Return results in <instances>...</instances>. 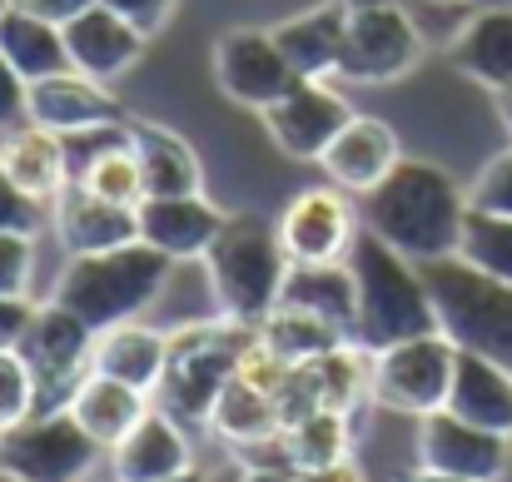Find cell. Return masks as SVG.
Listing matches in <instances>:
<instances>
[{
    "instance_id": "1",
    "label": "cell",
    "mask_w": 512,
    "mask_h": 482,
    "mask_svg": "<svg viewBox=\"0 0 512 482\" xmlns=\"http://www.w3.org/2000/svg\"><path fill=\"white\" fill-rule=\"evenodd\" d=\"M468 209V189L443 164L403 155L378 189L363 194V229L413 264H438L458 254Z\"/></svg>"
},
{
    "instance_id": "2",
    "label": "cell",
    "mask_w": 512,
    "mask_h": 482,
    "mask_svg": "<svg viewBox=\"0 0 512 482\" xmlns=\"http://www.w3.org/2000/svg\"><path fill=\"white\" fill-rule=\"evenodd\" d=\"M348 269L358 284V343L363 348H393L403 338H423V333H443L433 289L423 279V264L403 259L393 244H383L378 234H358L348 249Z\"/></svg>"
},
{
    "instance_id": "3",
    "label": "cell",
    "mask_w": 512,
    "mask_h": 482,
    "mask_svg": "<svg viewBox=\"0 0 512 482\" xmlns=\"http://www.w3.org/2000/svg\"><path fill=\"white\" fill-rule=\"evenodd\" d=\"M199 264L209 274L214 314L234 323H254V328L279 309L289 269H294L284 254L279 224H269L259 214H229Z\"/></svg>"
},
{
    "instance_id": "4",
    "label": "cell",
    "mask_w": 512,
    "mask_h": 482,
    "mask_svg": "<svg viewBox=\"0 0 512 482\" xmlns=\"http://www.w3.org/2000/svg\"><path fill=\"white\" fill-rule=\"evenodd\" d=\"M170 269H174L170 254H160L145 239H135V244H120V249H105V254H75L60 269L50 299L65 304L70 314H80L100 333V328L140 319L165 294Z\"/></svg>"
},
{
    "instance_id": "5",
    "label": "cell",
    "mask_w": 512,
    "mask_h": 482,
    "mask_svg": "<svg viewBox=\"0 0 512 482\" xmlns=\"http://www.w3.org/2000/svg\"><path fill=\"white\" fill-rule=\"evenodd\" d=\"M254 333H259L254 323H234L224 314L170 328V363H165V378L155 393L160 408L174 413L179 423L204 428L219 393L239 373V353L254 343Z\"/></svg>"
},
{
    "instance_id": "6",
    "label": "cell",
    "mask_w": 512,
    "mask_h": 482,
    "mask_svg": "<svg viewBox=\"0 0 512 482\" xmlns=\"http://www.w3.org/2000/svg\"><path fill=\"white\" fill-rule=\"evenodd\" d=\"M423 279L433 289L443 333L463 353L493 358L498 368L512 373V284H498V279L478 274L458 254L438 259V264H423Z\"/></svg>"
},
{
    "instance_id": "7",
    "label": "cell",
    "mask_w": 512,
    "mask_h": 482,
    "mask_svg": "<svg viewBox=\"0 0 512 482\" xmlns=\"http://www.w3.org/2000/svg\"><path fill=\"white\" fill-rule=\"evenodd\" d=\"M453 373H458V343L448 333H423V338L378 348L373 353V408L428 418L448 408Z\"/></svg>"
},
{
    "instance_id": "8",
    "label": "cell",
    "mask_w": 512,
    "mask_h": 482,
    "mask_svg": "<svg viewBox=\"0 0 512 482\" xmlns=\"http://www.w3.org/2000/svg\"><path fill=\"white\" fill-rule=\"evenodd\" d=\"M100 443L70 418V408H35L0 433V468L20 482H90Z\"/></svg>"
},
{
    "instance_id": "9",
    "label": "cell",
    "mask_w": 512,
    "mask_h": 482,
    "mask_svg": "<svg viewBox=\"0 0 512 482\" xmlns=\"http://www.w3.org/2000/svg\"><path fill=\"white\" fill-rule=\"evenodd\" d=\"M428 55V40L408 5H373L348 15V40H343L339 80L348 85H398L413 75Z\"/></svg>"
},
{
    "instance_id": "10",
    "label": "cell",
    "mask_w": 512,
    "mask_h": 482,
    "mask_svg": "<svg viewBox=\"0 0 512 482\" xmlns=\"http://www.w3.org/2000/svg\"><path fill=\"white\" fill-rule=\"evenodd\" d=\"M209 65H214V85H219L234 105L259 110V115H264L269 105H279V100L299 85V75H294V65L284 60L274 30H259V25H229V30L214 40Z\"/></svg>"
},
{
    "instance_id": "11",
    "label": "cell",
    "mask_w": 512,
    "mask_h": 482,
    "mask_svg": "<svg viewBox=\"0 0 512 482\" xmlns=\"http://www.w3.org/2000/svg\"><path fill=\"white\" fill-rule=\"evenodd\" d=\"M358 234H363V209L348 199V189L329 179L289 194L279 214V239L289 264H348Z\"/></svg>"
},
{
    "instance_id": "12",
    "label": "cell",
    "mask_w": 512,
    "mask_h": 482,
    "mask_svg": "<svg viewBox=\"0 0 512 482\" xmlns=\"http://www.w3.org/2000/svg\"><path fill=\"white\" fill-rule=\"evenodd\" d=\"M20 353L30 358L35 368V383H40V408H65L70 388L90 373V353H95V328L70 314L65 304L45 299L35 304V319L20 338Z\"/></svg>"
},
{
    "instance_id": "13",
    "label": "cell",
    "mask_w": 512,
    "mask_h": 482,
    "mask_svg": "<svg viewBox=\"0 0 512 482\" xmlns=\"http://www.w3.org/2000/svg\"><path fill=\"white\" fill-rule=\"evenodd\" d=\"M418 468L468 482H503L512 468V438L488 433L478 423H463L458 413L438 408V413L418 418Z\"/></svg>"
},
{
    "instance_id": "14",
    "label": "cell",
    "mask_w": 512,
    "mask_h": 482,
    "mask_svg": "<svg viewBox=\"0 0 512 482\" xmlns=\"http://www.w3.org/2000/svg\"><path fill=\"white\" fill-rule=\"evenodd\" d=\"M348 120H353V105L334 90V80H299L279 105L264 110L269 140H274L289 160H304V164L324 160Z\"/></svg>"
},
{
    "instance_id": "15",
    "label": "cell",
    "mask_w": 512,
    "mask_h": 482,
    "mask_svg": "<svg viewBox=\"0 0 512 482\" xmlns=\"http://www.w3.org/2000/svg\"><path fill=\"white\" fill-rule=\"evenodd\" d=\"M125 105L115 100V90L105 80H90L80 70H60V75H45V80H30V95H25V125H40L60 140L70 135H90V130H105V125H125Z\"/></svg>"
},
{
    "instance_id": "16",
    "label": "cell",
    "mask_w": 512,
    "mask_h": 482,
    "mask_svg": "<svg viewBox=\"0 0 512 482\" xmlns=\"http://www.w3.org/2000/svg\"><path fill=\"white\" fill-rule=\"evenodd\" d=\"M50 229H55V244L70 259L75 254H105V249H120V244L140 239V209L110 204V199L90 194L85 184H70L50 204Z\"/></svg>"
},
{
    "instance_id": "17",
    "label": "cell",
    "mask_w": 512,
    "mask_h": 482,
    "mask_svg": "<svg viewBox=\"0 0 512 482\" xmlns=\"http://www.w3.org/2000/svg\"><path fill=\"white\" fill-rule=\"evenodd\" d=\"M65 45H70V65H75L80 75L115 85L130 65H140L150 35H145L135 20H125L120 10H110V5H90L80 20L65 25Z\"/></svg>"
},
{
    "instance_id": "18",
    "label": "cell",
    "mask_w": 512,
    "mask_h": 482,
    "mask_svg": "<svg viewBox=\"0 0 512 482\" xmlns=\"http://www.w3.org/2000/svg\"><path fill=\"white\" fill-rule=\"evenodd\" d=\"M348 15H353L348 0H319V5H309V10L269 25L299 80H339Z\"/></svg>"
},
{
    "instance_id": "19",
    "label": "cell",
    "mask_w": 512,
    "mask_h": 482,
    "mask_svg": "<svg viewBox=\"0 0 512 482\" xmlns=\"http://www.w3.org/2000/svg\"><path fill=\"white\" fill-rule=\"evenodd\" d=\"M398 160H403L398 130L378 115H353L343 135L329 145V155L319 160V169L329 174V184H339L348 194H368L398 169Z\"/></svg>"
},
{
    "instance_id": "20",
    "label": "cell",
    "mask_w": 512,
    "mask_h": 482,
    "mask_svg": "<svg viewBox=\"0 0 512 482\" xmlns=\"http://www.w3.org/2000/svg\"><path fill=\"white\" fill-rule=\"evenodd\" d=\"M224 209L209 194H174V199H145L140 204V239L160 254H170L174 264L204 259L214 234L224 229Z\"/></svg>"
},
{
    "instance_id": "21",
    "label": "cell",
    "mask_w": 512,
    "mask_h": 482,
    "mask_svg": "<svg viewBox=\"0 0 512 482\" xmlns=\"http://www.w3.org/2000/svg\"><path fill=\"white\" fill-rule=\"evenodd\" d=\"M194 468V443L184 433V423L165 413V408H150L135 433L110 448V473L115 482H165V478H179Z\"/></svg>"
},
{
    "instance_id": "22",
    "label": "cell",
    "mask_w": 512,
    "mask_h": 482,
    "mask_svg": "<svg viewBox=\"0 0 512 482\" xmlns=\"http://www.w3.org/2000/svg\"><path fill=\"white\" fill-rule=\"evenodd\" d=\"M0 169L10 174V184L25 199H35L45 209L75 184L65 140L50 135V130H40V125H20V130L0 135Z\"/></svg>"
},
{
    "instance_id": "23",
    "label": "cell",
    "mask_w": 512,
    "mask_h": 482,
    "mask_svg": "<svg viewBox=\"0 0 512 482\" xmlns=\"http://www.w3.org/2000/svg\"><path fill=\"white\" fill-rule=\"evenodd\" d=\"M165 363H170V333L165 328H150V323L130 319V323H115V328H100L95 333L90 368L105 373V378H120V383L150 393V398L160 393Z\"/></svg>"
},
{
    "instance_id": "24",
    "label": "cell",
    "mask_w": 512,
    "mask_h": 482,
    "mask_svg": "<svg viewBox=\"0 0 512 482\" xmlns=\"http://www.w3.org/2000/svg\"><path fill=\"white\" fill-rule=\"evenodd\" d=\"M65 408H70V418L110 453V448H120V443L135 433V423H140L155 403H150V393H140V388H130V383L105 378V373L90 368V373L70 388Z\"/></svg>"
},
{
    "instance_id": "25",
    "label": "cell",
    "mask_w": 512,
    "mask_h": 482,
    "mask_svg": "<svg viewBox=\"0 0 512 482\" xmlns=\"http://www.w3.org/2000/svg\"><path fill=\"white\" fill-rule=\"evenodd\" d=\"M125 130H130V145H135V155H140L145 199L204 194V164H199L194 145H189L184 135H174L170 125L140 120V115H130V120H125Z\"/></svg>"
},
{
    "instance_id": "26",
    "label": "cell",
    "mask_w": 512,
    "mask_h": 482,
    "mask_svg": "<svg viewBox=\"0 0 512 482\" xmlns=\"http://www.w3.org/2000/svg\"><path fill=\"white\" fill-rule=\"evenodd\" d=\"M448 60L483 90L512 85V10H473L448 40Z\"/></svg>"
},
{
    "instance_id": "27",
    "label": "cell",
    "mask_w": 512,
    "mask_h": 482,
    "mask_svg": "<svg viewBox=\"0 0 512 482\" xmlns=\"http://www.w3.org/2000/svg\"><path fill=\"white\" fill-rule=\"evenodd\" d=\"M448 413H458L463 423H478L488 433L512 438V373L498 368L493 358H478V353L458 348V373H453Z\"/></svg>"
},
{
    "instance_id": "28",
    "label": "cell",
    "mask_w": 512,
    "mask_h": 482,
    "mask_svg": "<svg viewBox=\"0 0 512 482\" xmlns=\"http://www.w3.org/2000/svg\"><path fill=\"white\" fill-rule=\"evenodd\" d=\"M279 304H299V309L329 319L343 338L358 333V284H353L348 264H294Z\"/></svg>"
},
{
    "instance_id": "29",
    "label": "cell",
    "mask_w": 512,
    "mask_h": 482,
    "mask_svg": "<svg viewBox=\"0 0 512 482\" xmlns=\"http://www.w3.org/2000/svg\"><path fill=\"white\" fill-rule=\"evenodd\" d=\"M0 55L25 80H45V75L75 70L70 65V45H65V25H50V20L20 10V5H10L0 15Z\"/></svg>"
},
{
    "instance_id": "30",
    "label": "cell",
    "mask_w": 512,
    "mask_h": 482,
    "mask_svg": "<svg viewBox=\"0 0 512 482\" xmlns=\"http://www.w3.org/2000/svg\"><path fill=\"white\" fill-rule=\"evenodd\" d=\"M204 433L219 438L229 453H234V448H249V443H259V438L284 433V423H279V403H274V393H264V388H254V383H244V378L234 373L229 388L219 393V403H214Z\"/></svg>"
},
{
    "instance_id": "31",
    "label": "cell",
    "mask_w": 512,
    "mask_h": 482,
    "mask_svg": "<svg viewBox=\"0 0 512 482\" xmlns=\"http://www.w3.org/2000/svg\"><path fill=\"white\" fill-rule=\"evenodd\" d=\"M314 388H319V408L353 418L363 403H373V348H363L358 338H343L339 348L309 358Z\"/></svg>"
},
{
    "instance_id": "32",
    "label": "cell",
    "mask_w": 512,
    "mask_h": 482,
    "mask_svg": "<svg viewBox=\"0 0 512 482\" xmlns=\"http://www.w3.org/2000/svg\"><path fill=\"white\" fill-rule=\"evenodd\" d=\"M284 443H289L294 473L334 468L343 458H353V418H343V413H314V418L284 428Z\"/></svg>"
},
{
    "instance_id": "33",
    "label": "cell",
    "mask_w": 512,
    "mask_h": 482,
    "mask_svg": "<svg viewBox=\"0 0 512 482\" xmlns=\"http://www.w3.org/2000/svg\"><path fill=\"white\" fill-rule=\"evenodd\" d=\"M259 338L269 348H279L289 363H309V358H319V353H329V348L343 343V333L334 323L309 314V309H299V304H279L269 319L259 323Z\"/></svg>"
},
{
    "instance_id": "34",
    "label": "cell",
    "mask_w": 512,
    "mask_h": 482,
    "mask_svg": "<svg viewBox=\"0 0 512 482\" xmlns=\"http://www.w3.org/2000/svg\"><path fill=\"white\" fill-rule=\"evenodd\" d=\"M458 259L473 264L478 274L498 279V284H512V214H483V209H468Z\"/></svg>"
},
{
    "instance_id": "35",
    "label": "cell",
    "mask_w": 512,
    "mask_h": 482,
    "mask_svg": "<svg viewBox=\"0 0 512 482\" xmlns=\"http://www.w3.org/2000/svg\"><path fill=\"white\" fill-rule=\"evenodd\" d=\"M35 408H40V383L30 358L20 348H0V433L30 418Z\"/></svg>"
},
{
    "instance_id": "36",
    "label": "cell",
    "mask_w": 512,
    "mask_h": 482,
    "mask_svg": "<svg viewBox=\"0 0 512 482\" xmlns=\"http://www.w3.org/2000/svg\"><path fill=\"white\" fill-rule=\"evenodd\" d=\"M35 284V234H0V299H30Z\"/></svg>"
},
{
    "instance_id": "37",
    "label": "cell",
    "mask_w": 512,
    "mask_h": 482,
    "mask_svg": "<svg viewBox=\"0 0 512 482\" xmlns=\"http://www.w3.org/2000/svg\"><path fill=\"white\" fill-rule=\"evenodd\" d=\"M468 204L483 214H512V145L498 150L468 184Z\"/></svg>"
},
{
    "instance_id": "38",
    "label": "cell",
    "mask_w": 512,
    "mask_h": 482,
    "mask_svg": "<svg viewBox=\"0 0 512 482\" xmlns=\"http://www.w3.org/2000/svg\"><path fill=\"white\" fill-rule=\"evenodd\" d=\"M289 373H294V363H289L279 348H269L259 333H254V343L239 353V378L254 383V388H264V393H279Z\"/></svg>"
},
{
    "instance_id": "39",
    "label": "cell",
    "mask_w": 512,
    "mask_h": 482,
    "mask_svg": "<svg viewBox=\"0 0 512 482\" xmlns=\"http://www.w3.org/2000/svg\"><path fill=\"white\" fill-rule=\"evenodd\" d=\"M40 219H45V204H35V199H25L15 184H10V174L0 169V234L5 229H20V234H40Z\"/></svg>"
},
{
    "instance_id": "40",
    "label": "cell",
    "mask_w": 512,
    "mask_h": 482,
    "mask_svg": "<svg viewBox=\"0 0 512 482\" xmlns=\"http://www.w3.org/2000/svg\"><path fill=\"white\" fill-rule=\"evenodd\" d=\"M100 5L120 10L125 20H135V25H140V30L155 40V35H160V30L174 20V5H179V0H100Z\"/></svg>"
},
{
    "instance_id": "41",
    "label": "cell",
    "mask_w": 512,
    "mask_h": 482,
    "mask_svg": "<svg viewBox=\"0 0 512 482\" xmlns=\"http://www.w3.org/2000/svg\"><path fill=\"white\" fill-rule=\"evenodd\" d=\"M25 95H30V80L0 55V130L25 125Z\"/></svg>"
},
{
    "instance_id": "42",
    "label": "cell",
    "mask_w": 512,
    "mask_h": 482,
    "mask_svg": "<svg viewBox=\"0 0 512 482\" xmlns=\"http://www.w3.org/2000/svg\"><path fill=\"white\" fill-rule=\"evenodd\" d=\"M30 319H35V299H0V348H20Z\"/></svg>"
},
{
    "instance_id": "43",
    "label": "cell",
    "mask_w": 512,
    "mask_h": 482,
    "mask_svg": "<svg viewBox=\"0 0 512 482\" xmlns=\"http://www.w3.org/2000/svg\"><path fill=\"white\" fill-rule=\"evenodd\" d=\"M15 5L30 10V15H40V20H50V25H70V20H80L100 0H15Z\"/></svg>"
},
{
    "instance_id": "44",
    "label": "cell",
    "mask_w": 512,
    "mask_h": 482,
    "mask_svg": "<svg viewBox=\"0 0 512 482\" xmlns=\"http://www.w3.org/2000/svg\"><path fill=\"white\" fill-rule=\"evenodd\" d=\"M299 482H363V468L353 458H343L334 468H314V473H299Z\"/></svg>"
},
{
    "instance_id": "45",
    "label": "cell",
    "mask_w": 512,
    "mask_h": 482,
    "mask_svg": "<svg viewBox=\"0 0 512 482\" xmlns=\"http://www.w3.org/2000/svg\"><path fill=\"white\" fill-rule=\"evenodd\" d=\"M239 482H299L294 468H239Z\"/></svg>"
},
{
    "instance_id": "46",
    "label": "cell",
    "mask_w": 512,
    "mask_h": 482,
    "mask_svg": "<svg viewBox=\"0 0 512 482\" xmlns=\"http://www.w3.org/2000/svg\"><path fill=\"white\" fill-rule=\"evenodd\" d=\"M398 482H468V478H448V473H433V468H413V473H403Z\"/></svg>"
},
{
    "instance_id": "47",
    "label": "cell",
    "mask_w": 512,
    "mask_h": 482,
    "mask_svg": "<svg viewBox=\"0 0 512 482\" xmlns=\"http://www.w3.org/2000/svg\"><path fill=\"white\" fill-rule=\"evenodd\" d=\"M493 100H498V115H503V125H508V135H512V85L508 90H498Z\"/></svg>"
},
{
    "instance_id": "48",
    "label": "cell",
    "mask_w": 512,
    "mask_h": 482,
    "mask_svg": "<svg viewBox=\"0 0 512 482\" xmlns=\"http://www.w3.org/2000/svg\"><path fill=\"white\" fill-rule=\"evenodd\" d=\"M165 482H209V473H204V468H199V463H194V468H189V473H179V478H165Z\"/></svg>"
},
{
    "instance_id": "49",
    "label": "cell",
    "mask_w": 512,
    "mask_h": 482,
    "mask_svg": "<svg viewBox=\"0 0 512 482\" xmlns=\"http://www.w3.org/2000/svg\"><path fill=\"white\" fill-rule=\"evenodd\" d=\"M473 10H512V0H468Z\"/></svg>"
},
{
    "instance_id": "50",
    "label": "cell",
    "mask_w": 512,
    "mask_h": 482,
    "mask_svg": "<svg viewBox=\"0 0 512 482\" xmlns=\"http://www.w3.org/2000/svg\"><path fill=\"white\" fill-rule=\"evenodd\" d=\"M353 10H373V5H408V0H348Z\"/></svg>"
},
{
    "instance_id": "51",
    "label": "cell",
    "mask_w": 512,
    "mask_h": 482,
    "mask_svg": "<svg viewBox=\"0 0 512 482\" xmlns=\"http://www.w3.org/2000/svg\"><path fill=\"white\" fill-rule=\"evenodd\" d=\"M209 482H239V468H224V473H209Z\"/></svg>"
},
{
    "instance_id": "52",
    "label": "cell",
    "mask_w": 512,
    "mask_h": 482,
    "mask_svg": "<svg viewBox=\"0 0 512 482\" xmlns=\"http://www.w3.org/2000/svg\"><path fill=\"white\" fill-rule=\"evenodd\" d=\"M423 5H468V0H423Z\"/></svg>"
},
{
    "instance_id": "53",
    "label": "cell",
    "mask_w": 512,
    "mask_h": 482,
    "mask_svg": "<svg viewBox=\"0 0 512 482\" xmlns=\"http://www.w3.org/2000/svg\"><path fill=\"white\" fill-rule=\"evenodd\" d=\"M0 482H20V478H15V473H5V468H0Z\"/></svg>"
},
{
    "instance_id": "54",
    "label": "cell",
    "mask_w": 512,
    "mask_h": 482,
    "mask_svg": "<svg viewBox=\"0 0 512 482\" xmlns=\"http://www.w3.org/2000/svg\"><path fill=\"white\" fill-rule=\"evenodd\" d=\"M10 5H15V0H0V15H5V10H10Z\"/></svg>"
},
{
    "instance_id": "55",
    "label": "cell",
    "mask_w": 512,
    "mask_h": 482,
    "mask_svg": "<svg viewBox=\"0 0 512 482\" xmlns=\"http://www.w3.org/2000/svg\"><path fill=\"white\" fill-rule=\"evenodd\" d=\"M110 482H115V478H110Z\"/></svg>"
}]
</instances>
